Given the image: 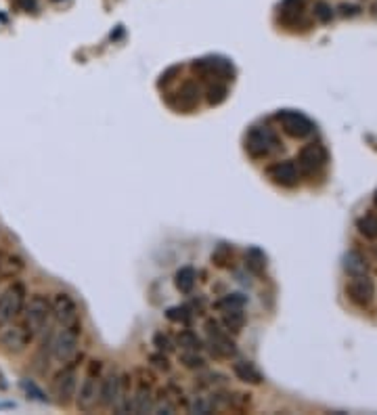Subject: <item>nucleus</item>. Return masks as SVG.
<instances>
[{"instance_id":"c9c22d12","label":"nucleus","mask_w":377,"mask_h":415,"mask_svg":"<svg viewBox=\"0 0 377 415\" xmlns=\"http://www.w3.org/2000/svg\"><path fill=\"white\" fill-rule=\"evenodd\" d=\"M151 411H153V414H174V405H172L170 401H161V403L153 405Z\"/></svg>"},{"instance_id":"cd10ccee","label":"nucleus","mask_w":377,"mask_h":415,"mask_svg":"<svg viewBox=\"0 0 377 415\" xmlns=\"http://www.w3.org/2000/svg\"><path fill=\"white\" fill-rule=\"evenodd\" d=\"M243 304H245V296L243 294H228L225 296L223 300L216 302V308H221V310H237V308H243Z\"/></svg>"},{"instance_id":"9b49d317","label":"nucleus","mask_w":377,"mask_h":415,"mask_svg":"<svg viewBox=\"0 0 377 415\" xmlns=\"http://www.w3.org/2000/svg\"><path fill=\"white\" fill-rule=\"evenodd\" d=\"M346 294L356 306H369L376 296V283L367 275H359L348 283Z\"/></svg>"},{"instance_id":"f3484780","label":"nucleus","mask_w":377,"mask_h":415,"mask_svg":"<svg viewBox=\"0 0 377 415\" xmlns=\"http://www.w3.org/2000/svg\"><path fill=\"white\" fill-rule=\"evenodd\" d=\"M151 409H153V390H151L149 384L143 379L139 384L134 396H132V411L134 414H147Z\"/></svg>"},{"instance_id":"a211bd4d","label":"nucleus","mask_w":377,"mask_h":415,"mask_svg":"<svg viewBox=\"0 0 377 415\" xmlns=\"http://www.w3.org/2000/svg\"><path fill=\"white\" fill-rule=\"evenodd\" d=\"M233 374L237 376V379H241L245 384H260L262 382L260 372L250 361H237V363H233Z\"/></svg>"},{"instance_id":"6ab92c4d","label":"nucleus","mask_w":377,"mask_h":415,"mask_svg":"<svg viewBox=\"0 0 377 415\" xmlns=\"http://www.w3.org/2000/svg\"><path fill=\"white\" fill-rule=\"evenodd\" d=\"M344 270H346L348 275H352V277H359V275H367L369 264H367L363 254H359V252H348V254L344 256Z\"/></svg>"},{"instance_id":"4c0bfd02","label":"nucleus","mask_w":377,"mask_h":415,"mask_svg":"<svg viewBox=\"0 0 377 415\" xmlns=\"http://www.w3.org/2000/svg\"><path fill=\"white\" fill-rule=\"evenodd\" d=\"M151 361H153L159 369H164V372H168V369H170L168 359H166V357H161V354H153V357H151Z\"/></svg>"},{"instance_id":"9d476101","label":"nucleus","mask_w":377,"mask_h":415,"mask_svg":"<svg viewBox=\"0 0 377 415\" xmlns=\"http://www.w3.org/2000/svg\"><path fill=\"white\" fill-rule=\"evenodd\" d=\"M53 317L59 327H74L80 325V310L72 296L68 294H57L53 300Z\"/></svg>"},{"instance_id":"6e6552de","label":"nucleus","mask_w":377,"mask_h":415,"mask_svg":"<svg viewBox=\"0 0 377 415\" xmlns=\"http://www.w3.org/2000/svg\"><path fill=\"white\" fill-rule=\"evenodd\" d=\"M279 145V139L277 135L270 130V128H252L248 139H245V149L252 157H266L270 151L275 149Z\"/></svg>"},{"instance_id":"e433bc0d","label":"nucleus","mask_w":377,"mask_h":415,"mask_svg":"<svg viewBox=\"0 0 377 415\" xmlns=\"http://www.w3.org/2000/svg\"><path fill=\"white\" fill-rule=\"evenodd\" d=\"M339 11H341L344 17H354V15L361 13V6H356V4H341Z\"/></svg>"},{"instance_id":"7ed1b4c3","label":"nucleus","mask_w":377,"mask_h":415,"mask_svg":"<svg viewBox=\"0 0 377 415\" xmlns=\"http://www.w3.org/2000/svg\"><path fill=\"white\" fill-rule=\"evenodd\" d=\"M26 306V288L21 283H11L0 292V325L13 323Z\"/></svg>"},{"instance_id":"39448f33","label":"nucleus","mask_w":377,"mask_h":415,"mask_svg":"<svg viewBox=\"0 0 377 415\" xmlns=\"http://www.w3.org/2000/svg\"><path fill=\"white\" fill-rule=\"evenodd\" d=\"M206 334H208V344L214 357L225 359V357H233L237 352V346L230 338V334L226 332L225 327L216 321V319H208L206 321Z\"/></svg>"},{"instance_id":"f03ea898","label":"nucleus","mask_w":377,"mask_h":415,"mask_svg":"<svg viewBox=\"0 0 377 415\" xmlns=\"http://www.w3.org/2000/svg\"><path fill=\"white\" fill-rule=\"evenodd\" d=\"M99 372H101V363L99 361H92L90 363V372L82 379L80 390H75V407L80 411H86L88 414L99 403V388H101Z\"/></svg>"},{"instance_id":"c85d7f7f","label":"nucleus","mask_w":377,"mask_h":415,"mask_svg":"<svg viewBox=\"0 0 377 415\" xmlns=\"http://www.w3.org/2000/svg\"><path fill=\"white\" fill-rule=\"evenodd\" d=\"M226 95H228V90H226L225 84L216 82V84H212V86L208 88V103H210V105H221V103L226 99Z\"/></svg>"},{"instance_id":"2eb2a0df","label":"nucleus","mask_w":377,"mask_h":415,"mask_svg":"<svg viewBox=\"0 0 377 415\" xmlns=\"http://www.w3.org/2000/svg\"><path fill=\"white\" fill-rule=\"evenodd\" d=\"M122 386L124 379L120 376H107L101 379V388H99V405L103 407H115L120 396H122Z\"/></svg>"},{"instance_id":"7c9ffc66","label":"nucleus","mask_w":377,"mask_h":415,"mask_svg":"<svg viewBox=\"0 0 377 415\" xmlns=\"http://www.w3.org/2000/svg\"><path fill=\"white\" fill-rule=\"evenodd\" d=\"M314 17L321 21V23H329L334 19V11L327 2H314Z\"/></svg>"},{"instance_id":"ddd939ff","label":"nucleus","mask_w":377,"mask_h":415,"mask_svg":"<svg viewBox=\"0 0 377 415\" xmlns=\"http://www.w3.org/2000/svg\"><path fill=\"white\" fill-rule=\"evenodd\" d=\"M325 162H327V153L323 149V145H319V143L304 145L300 153H298V168H300L304 174L317 172Z\"/></svg>"},{"instance_id":"473e14b6","label":"nucleus","mask_w":377,"mask_h":415,"mask_svg":"<svg viewBox=\"0 0 377 415\" xmlns=\"http://www.w3.org/2000/svg\"><path fill=\"white\" fill-rule=\"evenodd\" d=\"M230 256H233V252H230L228 246H218L216 252L212 254V261H214V264H218V266H226V264L230 263Z\"/></svg>"},{"instance_id":"412c9836","label":"nucleus","mask_w":377,"mask_h":415,"mask_svg":"<svg viewBox=\"0 0 377 415\" xmlns=\"http://www.w3.org/2000/svg\"><path fill=\"white\" fill-rule=\"evenodd\" d=\"M304 11V0H283L281 4V21L283 23H296L302 17Z\"/></svg>"},{"instance_id":"f257e3e1","label":"nucleus","mask_w":377,"mask_h":415,"mask_svg":"<svg viewBox=\"0 0 377 415\" xmlns=\"http://www.w3.org/2000/svg\"><path fill=\"white\" fill-rule=\"evenodd\" d=\"M51 319H53V304L46 300V296L34 294L30 298V302H26V306H23V321H26V327L34 336L48 332Z\"/></svg>"},{"instance_id":"f704fd0d","label":"nucleus","mask_w":377,"mask_h":415,"mask_svg":"<svg viewBox=\"0 0 377 415\" xmlns=\"http://www.w3.org/2000/svg\"><path fill=\"white\" fill-rule=\"evenodd\" d=\"M21 386H23V390H26L28 394H34V399H36V401H40V403H46V396H44V392L38 388L34 382H28V379H23V382H21Z\"/></svg>"},{"instance_id":"5701e85b","label":"nucleus","mask_w":377,"mask_h":415,"mask_svg":"<svg viewBox=\"0 0 377 415\" xmlns=\"http://www.w3.org/2000/svg\"><path fill=\"white\" fill-rule=\"evenodd\" d=\"M245 261H248V268H250L252 273H256V275H260L264 270V266H266V256H264L258 248H252V250L248 252Z\"/></svg>"},{"instance_id":"2f4dec72","label":"nucleus","mask_w":377,"mask_h":415,"mask_svg":"<svg viewBox=\"0 0 377 415\" xmlns=\"http://www.w3.org/2000/svg\"><path fill=\"white\" fill-rule=\"evenodd\" d=\"M23 270V263L19 261V258H15V256H9L6 258V263H4V268H2V275H6V277H15V275H19Z\"/></svg>"},{"instance_id":"4468645a","label":"nucleus","mask_w":377,"mask_h":415,"mask_svg":"<svg viewBox=\"0 0 377 415\" xmlns=\"http://www.w3.org/2000/svg\"><path fill=\"white\" fill-rule=\"evenodd\" d=\"M193 70L203 75L214 74V75H218V78H225V80L233 78V74H235L233 63H230V61H226V59H221V57L199 59V61H195V63H193Z\"/></svg>"},{"instance_id":"c756f323","label":"nucleus","mask_w":377,"mask_h":415,"mask_svg":"<svg viewBox=\"0 0 377 415\" xmlns=\"http://www.w3.org/2000/svg\"><path fill=\"white\" fill-rule=\"evenodd\" d=\"M166 317L172 321V323H188L191 321V308L188 306H172L168 312H166Z\"/></svg>"},{"instance_id":"4be33fe9","label":"nucleus","mask_w":377,"mask_h":415,"mask_svg":"<svg viewBox=\"0 0 377 415\" xmlns=\"http://www.w3.org/2000/svg\"><path fill=\"white\" fill-rule=\"evenodd\" d=\"M223 325L228 334H239L245 325V315H243V308H237V310H226L225 317H223Z\"/></svg>"},{"instance_id":"a19ab883","label":"nucleus","mask_w":377,"mask_h":415,"mask_svg":"<svg viewBox=\"0 0 377 415\" xmlns=\"http://www.w3.org/2000/svg\"><path fill=\"white\" fill-rule=\"evenodd\" d=\"M376 206H377V193H376Z\"/></svg>"},{"instance_id":"dca6fc26","label":"nucleus","mask_w":377,"mask_h":415,"mask_svg":"<svg viewBox=\"0 0 377 415\" xmlns=\"http://www.w3.org/2000/svg\"><path fill=\"white\" fill-rule=\"evenodd\" d=\"M199 103V86L195 82H185L176 93V107L181 112H191Z\"/></svg>"},{"instance_id":"20e7f679","label":"nucleus","mask_w":377,"mask_h":415,"mask_svg":"<svg viewBox=\"0 0 377 415\" xmlns=\"http://www.w3.org/2000/svg\"><path fill=\"white\" fill-rule=\"evenodd\" d=\"M78 342H80V325L74 327H61L59 334H55V338L51 342V352L53 359L61 365L70 363L78 352Z\"/></svg>"},{"instance_id":"423d86ee","label":"nucleus","mask_w":377,"mask_h":415,"mask_svg":"<svg viewBox=\"0 0 377 415\" xmlns=\"http://www.w3.org/2000/svg\"><path fill=\"white\" fill-rule=\"evenodd\" d=\"M34 334L23 325H13V323H6L2 325L0 330V346L9 352H23L30 344H32Z\"/></svg>"},{"instance_id":"a878e982","label":"nucleus","mask_w":377,"mask_h":415,"mask_svg":"<svg viewBox=\"0 0 377 415\" xmlns=\"http://www.w3.org/2000/svg\"><path fill=\"white\" fill-rule=\"evenodd\" d=\"M188 409H191V414L208 415L214 411V403H212V399H206V396H195V399L191 401Z\"/></svg>"},{"instance_id":"bb28decb","label":"nucleus","mask_w":377,"mask_h":415,"mask_svg":"<svg viewBox=\"0 0 377 415\" xmlns=\"http://www.w3.org/2000/svg\"><path fill=\"white\" fill-rule=\"evenodd\" d=\"M181 363L188 369H203L206 367V359L201 354H197V350H185L181 354Z\"/></svg>"},{"instance_id":"1a4fd4ad","label":"nucleus","mask_w":377,"mask_h":415,"mask_svg":"<svg viewBox=\"0 0 377 415\" xmlns=\"http://www.w3.org/2000/svg\"><path fill=\"white\" fill-rule=\"evenodd\" d=\"M277 120H279V124L283 126L285 135H290L292 139H306V137H310L312 130H314V124L300 112L285 110V112L277 113Z\"/></svg>"},{"instance_id":"ea45409f","label":"nucleus","mask_w":377,"mask_h":415,"mask_svg":"<svg viewBox=\"0 0 377 415\" xmlns=\"http://www.w3.org/2000/svg\"><path fill=\"white\" fill-rule=\"evenodd\" d=\"M53 2H61V0H53Z\"/></svg>"},{"instance_id":"aec40b11","label":"nucleus","mask_w":377,"mask_h":415,"mask_svg":"<svg viewBox=\"0 0 377 415\" xmlns=\"http://www.w3.org/2000/svg\"><path fill=\"white\" fill-rule=\"evenodd\" d=\"M195 279H197L195 268L183 266V268L174 275V285H176V290H179L181 294H191L193 288H195Z\"/></svg>"},{"instance_id":"0eeeda50","label":"nucleus","mask_w":377,"mask_h":415,"mask_svg":"<svg viewBox=\"0 0 377 415\" xmlns=\"http://www.w3.org/2000/svg\"><path fill=\"white\" fill-rule=\"evenodd\" d=\"M78 390V372L75 365H65L57 376L53 377V394L59 405H70Z\"/></svg>"},{"instance_id":"b1692460","label":"nucleus","mask_w":377,"mask_h":415,"mask_svg":"<svg viewBox=\"0 0 377 415\" xmlns=\"http://www.w3.org/2000/svg\"><path fill=\"white\" fill-rule=\"evenodd\" d=\"M179 344H181L185 350H201V348H203L201 338H199L195 332H191V330H183V332L179 334Z\"/></svg>"},{"instance_id":"393cba45","label":"nucleus","mask_w":377,"mask_h":415,"mask_svg":"<svg viewBox=\"0 0 377 415\" xmlns=\"http://www.w3.org/2000/svg\"><path fill=\"white\" fill-rule=\"evenodd\" d=\"M356 226H359V231H361L365 237H369V239H377V216L367 214V216H363V219H359V221H356Z\"/></svg>"},{"instance_id":"58836bf2","label":"nucleus","mask_w":377,"mask_h":415,"mask_svg":"<svg viewBox=\"0 0 377 415\" xmlns=\"http://www.w3.org/2000/svg\"><path fill=\"white\" fill-rule=\"evenodd\" d=\"M373 11H376V15H377V4H376V6H373Z\"/></svg>"},{"instance_id":"f8f14e48","label":"nucleus","mask_w":377,"mask_h":415,"mask_svg":"<svg viewBox=\"0 0 377 415\" xmlns=\"http://www.w3.org/2000/svg\"><path fill=\"white\" fill-rule=\"evenodd\" d=\"M266 174H268L277 185H281V187H294V185H298V181H300V168H298V164H296L294 159H285V162L272 164V166L266 170Z\"/></svg>"},{"instance_id":"72a5a7b5","label":"nucleus","mask_w":377,"mask_h":415,"mask_svg":"<svg viewBox=\"0 0 377 415\" xmlns=\"http://www.w3.org/2000/svg\"><path fill=\"white\" fill-rule=\"evenodd\" d=\"M153 344H155L157 350H161V352H172V350H174L172 340L168 338L166 334H155V336H153Z\"/></svg>"}]
</instances>
